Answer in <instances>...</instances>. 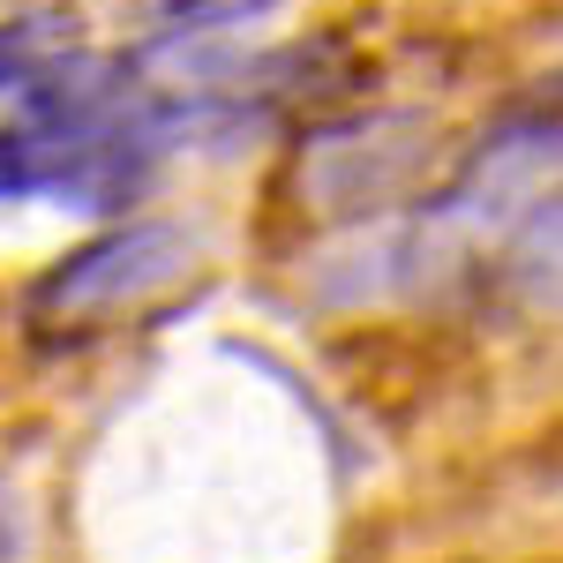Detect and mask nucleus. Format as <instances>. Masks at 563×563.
Listing matches in <instances>:
<instances>
[{"mask_svg": "<svg viewBox=\"0 0 563 563\" xmlns=\"http://www.w3.org/2000/svg\"><path fill=\"white\" fill-rule=\"evenodd\" d=\"M180 271H188V241H180L174 225H158V218L113 225V233H98L76 256L53 263L31 286L23 316H31V331H90V323H106L121 308L166 294Z\"/></svg>", "mask_w": 563, "mask_h": 563, "instance_id": "1", "label": "nucleus"}, {"mask_svg": "<svg viewBox=\"0 0 563 563\" xmlns=\"http://www.w3.org/2000/svg\"><path fill=\"white\" fill-rule=\"evenodd\" d=\"M76 53V15L60 8H31V15H8L0 23V90H23L38 84L53 60Z\"/></svg>", "mask_w": 563, "mask_h": 563, "instance_id": "2", "label": "nucleus"}]
</instances>
